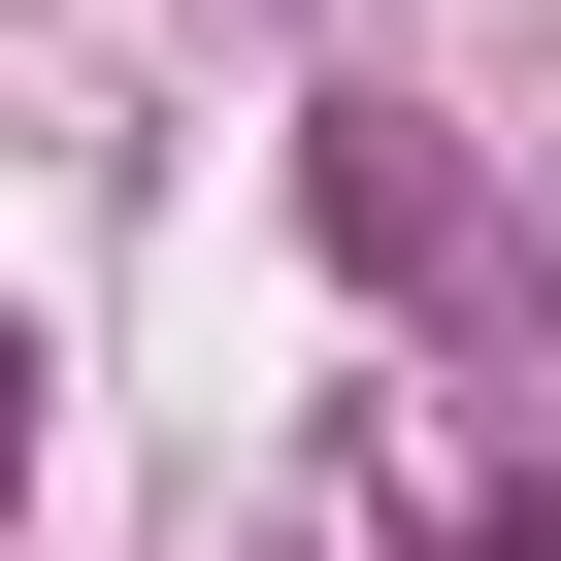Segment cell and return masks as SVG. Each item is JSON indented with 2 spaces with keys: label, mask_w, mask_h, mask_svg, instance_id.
<instances>
[{
  "label": "cell",
  "mask_w": 561,
  "mask_h": 561,
  "mask_svg": "<svg viewBox=\"0 0 561 561\" xmlns=\"http://www.w3.org/2000/svg\"><path fill=\"white\" fill-rule=\"evenodd\" d=\"M298 231L364 264V298H397L430 364H528V331H561V264H528V231L430 165V100H298Z\"/></svg>",
  "instance_id": "cell-1"
},
{
  "label": "cell",
  "mask_w": 561,
  "mask_h": 561,
  "mask_svg": "<svg viewBox=\"0 0 561 561\" xmlns=\"http://www.w3.org/2000/svg\"><path fill=\"white\" fill-rule=\"evenodd\" d=\"M0 495H34V331H0Z\"/></svg>",
  "instance_id": "cell-2"
}]
</instances>
